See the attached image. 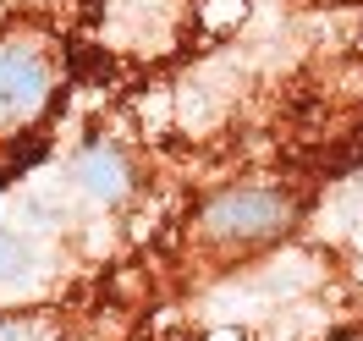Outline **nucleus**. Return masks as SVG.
I'll return each mask as SVG.
<instances>
[{
    "label": "nucleus",
    "instance_id": "nucleus-1",
    "mask_svg": "<svg viewBox=\"0 0 363 341\" xmlns=\"http://www.w3.org/2000/svg\"><path fill=\"white\" fill-rule=\"evenodd\" d=\"M67 83V45L33 17L0 23V182L39 155Z\"/></svg>",
    "mask_w": 363,
    "mask_h": 341
},
{
    "label": "nucleus",
    "instance_id": "nucleus-2",
    "mask_svg": "<svg viewBox=\"0 0 363 341\" xmlns=\"http://www.w3.org/2000/svg\"><path fill=\"white\" fill-rule=\"evenodd\" d=\"M199 0H89L83 39L116 67H171L199 39Z\"/></svg>",
    "mask_w": 363,
    "mask_h": 341
},
{
    "label": "nucleus",
    "instance_id": "nucleus-3",
    "mask_svg": "<svg viewBox=\"0 0 363 341\" xmlns=\"http://www.w3.org/2000/svg\"><path fill=\"white\" fill-rule=\"evenodd\" d=\"M297 220V199L286 187L242 182L209 193L199 215H193V242L209 259H253V253L275 248Z\"/></svg>",
    "mask_w": 363,
    "mask_h": 341
},
{
    "label": "nucleus",
    "instance_id": "nucleus-4",
    "mask_svg": "<svg viewBox=\"0 0 363 341\" xmlns=\"http://www.w3.org/2000/svg\"><path fill=\"white\" fill-rule=\"evenodd\" d=\"M72 177L89 193L94 204H121L133 193V160L121 155L116 143H89L83 155L72 160Z\"/></svg>",
    "mask_w": 363,
    "mask_h": 341
},
{
    "label": "nucleus",
    "instance_id": "nucleus-5",
    "mask_svg": "<svg viewBox=\"0 0 363 341\" xmlns=\"http://www.w3.org/2000/svg\"><path fill=\"white\" fill-rule=\"evenodd\" d=\"M0 341H61L50 314H0Z\"/></svg>",
    "mask_w": 363,
    "mask_h": 341
},
{
    "label": "nucleus",
    "instance_id": "nucleus-6",
    "mask_svg": "<svg viewBox=\"0 0 363 341\" xmlns=\"http://www.w3.org/2000/svg\"><path fill=\"white\" fill-rule=\"evenodd\" d=\"M23 270H28V242L17 237V231L0 226V286H6V281H17Z\"/></svg>",
    "mask_w": 363,
    "mask_h": 341
},
{
    "label": "nucleus",
    "instance_id": "nucleus-7",
    "mask_svg": "<svg viewBox=\"0 0 363 341\" xmlns=\"http://www.w3.org/2000/svg\"><path fill=\"white\" fill-rule=\"evenodd\" d=\"M330 341H363V330H336Z\"/></svg>",
    "mask_w": 363,
    "mask_h": 341
},
{
    "label": "nucleus",
    "instance_id": "nucleus-8",
    "mask_svg": "<svg viewBox=\"0 0 363 341\" xmlns=\"http://www.w3.org/2000/svg\"><path fill=\"white\" fill-rule=\"evenodd\" d=\"M330 6H363V0H330Z\"/></svg>",
    "mask_w": 363,
    "mask_h": 341
},
{
    "label": "nucleus",
    "instance_id": "nucleus-9",
    "mask_svg": "<svg viewBox=\"0 0 363 341\" xmlns=\"http://www.w3.org/2000/svg\"><path fill=\"white\" fill-rule=\"evenodd\" d=\"M28 6H55V0H28Z\"/></svg>",
    "mask_w": 363,
    "mask_h": 341
}]
</instances>
